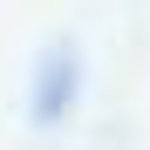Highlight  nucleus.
<instances>
[{"instance_id": "1", "label": "nucleus", "mask_w": 150, "mask_h": 150, "mask_svg": "<svg viewBox=\"0 0 150 150\" xmlns=\"http://www.w3.org/2000/svg\"><path fill=\"white\" fill-rule=\"evenodd\" d=\"M75 89H82V55L68 41L41 48V62H34V123H62L75 109Z\"/></svg>"}]
</instances>
